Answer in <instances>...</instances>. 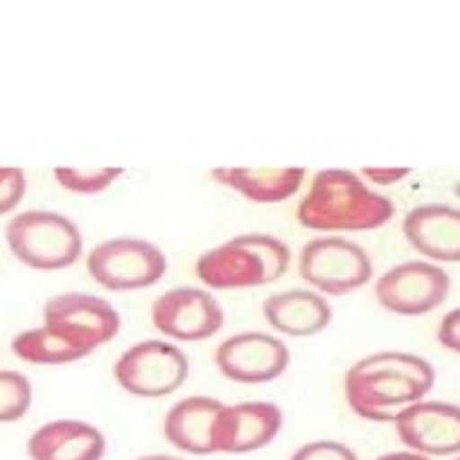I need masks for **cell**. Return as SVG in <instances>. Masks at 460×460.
Listing matches in <instances>:
<instances>
[{
	"label": "cell",
	"instance_id": "277c9868",
	"mask_svg": "<svg viewBox=\"0 0 460 460\" xmlns=\"http://www.w3.org/2000/svg\"><path fill=\"white\" fill-rule=\"evenodd\" d=\"M6 246L23 267L56 272L82 258L84 238L70 217L47 208H30L6 223Z\"/></svg>",
	"mask_w": 460,
	"mask_h": 460
},
{
	"label": "cell",
	"instance_id": "9c48e42d",
	"mask_svg": "<svg viewBox=\"0 0 460 460\" xmlns=\"http://www.w3.org/2000/svg\"><path fill=\"white\" fill-rule=\"evenodd\" d=\"M151 322L171 341H206L223 327L226 313L208 290L174 287L151 305Z\"/></svg>",
	"mask_w": 460,
	"mask_h": 460
},
{
	"label": "cell",
	"instance_id": "8fae6325",
	"mask_svg": "<svg viewBox=\"0 0 460 460\" xmlns=\"http://www.w3.org/2000/svg\"><path fill=\"white\" fill-rule=\"evenodd\" d=\"M217 371L241 385H264L279 379L290 367V348L270 333H238L229 336L215 350Z\"/></svg>",
	"mask_w": 460,
	"mask_h": 460
},
{
	"label": "cell",
	"instance_id": "30bf717a",
	"mask_svg": "<svg viewBox=\"0 0 460 460\" xmlns=\"http://www.w3.org/2000/svg\"><path fill=\"white\" fill-rule=\"evenodd\" d=\"M452 290V279L429 261H405L376 281V301L397 315H426L438 310Z\"/></svg>",
	"mask_w": 460,
	"mask_h": 460
},
{
	"label": "cell",
	"instance_id": "ba28073f",
	"mask_svg": "<svg viewBox=\"0 0 460 460\" xmlns=\"http://www.w3.org/2000/svg\"><path fill=\"white\" fill-rule=\"evenodd\" d=\"M44 327L61 333L75 348L93 353L116 339L122 315L108 298L90 293H61L44 305Z\"/></svg>",
	"mask_w": 460,
	"mask_h": 460
},
{
	"label": "cell",
	"instance_id": "5b68a950",
	"mask_svg": "<svg viewBox=\"0 0 460 460\" xmlns=\"http://www.w3.org/2000/svg\"><path fill=\"white\" fill-rule=\"evenodd\" d=\"M189 357L182 348L163 339H146L130 345L113 365V379L122 391L139 400H163L180 391L189 379Z\"/></svg>",
	"mask_w": 460,
	"mask_h": 460
},
{
	"label": "cell",
	"instance_id": "603a6c76",
	"mask_svg": "<svg viewBox=\"0 0 460 460\" xmlns=\"http://www.w3.org/2000/svg\"><path fill=\"white\" fill-rule=\"evenodd\" d=\"M290 460H359L350 446L339 440H313L298 446Z\"/></svg>",
	"mask_w": 460,
	"mask_h": 460
},
{
	"label": "cell",
	"instance_id": "484cf974",
	"mask_svg": "<svg viewBox=\"0 0 460 460\" xmlns=\"http://www.w3.org/2000/svg\"><path fill=\"white\" fill-rule=\"evenodd\" d=\"M376 460H429V457L417 452H388V455H379Z\"/></svg>",
	"mask_w": 460,
	"mask_h": 460
},
{
	"label": "cell",
	"instance_id": "ac0fdd59",
	"mask_svg": "<svg viewBox=\"0 0 460 460\" xmlns=\"http://www.w3.org/2000/svg\"><path fill=\"white\" fill-rule=\"evenodd\" d=\"M212 177L252 203H284L301 189L305 168H215Z\"/></svg>",
	"mask_w": 460,
	"mask_h": 460
},
{
	"label": "cell",
	"instance_id": "6da1fadb",
	"mask_svg": "<svg viewBox=\"0 0 460 460\" xmlns=\"http://www.w3.org/2000/svg\"><path fill=\"white\" fill-rule=\"evenodd\" d=\"M435 388V367L414 353L383 350L345 374V400L362 420L394 423L397 411L420 402Z\"/></svg>",
	"mask_w": 460,
	"mask_h": 460
},
{
	"label": "cell",
	"instance_id": "ffe728a7",
	"mask_svg": "<svg viewBox=\"0 0 460 460\" xmlns=\"http://www.w3.org/2000/svg\"><path fill=\"white\" fill-rule=\"evenodd\" d=\"M122 174H125V168H119V165H111V168L58 165V168H52V177H56L58 186L73 194H102V191H108Z\"/></svg>",
	"mask_w": 460,
	"mask_h": 460
},
{
	"label": "cell",
	"instance_id": "83f0119b",
	"mask_svg": "<svg viewBox=\"0 0 460 460\" xmlns=\"http://www.w3.org/2000/svg\"><path fill=\"white\" fill-rule=\"evenodd\" d=\"M457 460H460V457H457Z\"/></svg>",
	"mask_w": 460,
	"mask_h": 460
},
{
	"label": "cell",
	"instance_id": "44dd1931",
	"mask_svg": "<svg viewBox=\"0 0 460 460\" xmlns=\"http://www.w3.org/2000/svg\"><path fill=\"white\" fill-rule=\"evenodd\" d=\"M32 409V383L21 371L0 367V423H18Z\"/></svg>",
	"mask_w": 460,
	"mask_h": 460
},
{
	"label": "cell",
	"instance_id": "d6986e66",
	"mask_svg": "<svg viewBox=\"0 0 460 460\" xmlns=\"http://www.w3.org/2000/svg\"><path fill=\"white\" fill-rule=\"evenodd\" d=\"M12 353L21 362L30 365H70L90 357L87 350L75 348L73 341H67L61 333L49 331V327H30V331L18 333L12 339Z\"/></svg>",
	"mask_w": 460,
	"mask_h": 460
},
{
	"label": "cell",
	"instance_id": "9a60e30c",
	"mask_svg": "<svg viewBox=\"0 0 460 460\" xmlns=\"http://www.w3.org/2000/svg\"><path fill=\"white\" fill-rule=\"evenodd\" d=\"M108 438L84 420H49L26 440L30 460H102Z\"/></svg>",
	"mask_w": 460,
	"mask_h": 460
},
{
	"label": "cell",
	"instance_id": "d4e9b609",
	"mask_svg": "<svg viewBox=\"0 0 460 460\" xmlns=\"http://www.w3.org/2000/svg\"><path fill=\"white\" fill-rule=\"evenodd\" d=\"M409 174H411L409 168H365V171H362V177H365V180H371V182H376V186H394V182L405 180Z\"/></svg>",
	"mask_w": 460,
	"mask_h": 460
},
{
	"label": "cell",
	"instance_id": "4fadbf2b",
	"mask_svg": "<svg viewBox=\"0 0 460 460\" xmlns=\"http://www.w3.org/2000/svg\"><path fill=\"white\" fill-rule=\"evenodd\" d=\"M284 426V414L275 402H234L217 414L215 455H249L270 446Z\"/></svg>",
	"mask_w": 460,
	"mask_h": 460
},
{
	"label": "cell",
	"instance_id": "7a4b0ae2",
	"mask_svg": "<svg viewBox=\"0 0 460 460\" xmlns=\"http://www.w3.org/2000/svg\"><path fill=\"white\" fill-rule=\"evenodd\" d=\"M394 217L388 197L371 191L359 174L345 168H324L313 177L296 220L313 232H371Z\"/></svg>",
	"mask_w": 460,
	"mask_h": 460
},
{
	"label": "cell",
	"instance_id": "52a82bcc",
	"mask_svg": "<svg viewBox=\"0 0 460 460\" xmlns=\"http://www.w3.org/2000/svg\"><path fill=\"white\" fill-rule=\"evenodd\" d=\"M298 275L319 296H348L371 281L374 264L359 243L339 234H324L301 249Z\"/></svg>",
	"mask_w": 460,
	"mask_h": 460
},
{
	"label": "cell",
	"instance_id": "4316f807",
	"mask_svg": "<svg viewBox=\"0 0 460 460\" xmlns=\"http://www.w3.org/2000/svg\"><path fill=\"white\" fill-rule=\"evenodd\" d=\"M137 460H182V457H174V455H146V457H137Z\"/></svg>",
	"mask_w": 460,
	"mask_h": 460
},
{
	"label": "cell",
	"instance_id": "2e32d148",
	"mask_svg": "<svg viewBox=\"0 0 460 460\" xmlns=\"http://www.w3.org/2000/svg\"><path fill=\"white\" fill-rule=\"evenodd\" d=\"M220 409H223L220 400L203 397V394L180 400L177 405H171V411L163 420L165 440L186 455H197V457L215 455V426Z\"/></svg>",
	"mask_w": 460,
	"mask_h": 460
},
{
	"label": "cell",
	"instance_id": "3957f363",
	"mask_svg": "<svg viewBox=\"0 0 460 460\" xmlns=\"http://www.w3.org/2000/svg\"><path fill=\"white\" fill-rule=\"evenodd\" d=\"M290 270V246L272 234H238L197 258L194 272L208 290H252Z\"/></svg>",
	"mask_w": 460,
	"mask_h": 460
},
{
	"label": "cell",
	"instance_id": "cb8c5ba5",
	"mask_svg": "<svg viewBox=\"0 0 460 460\" xmlns=\"http://www.w3.org/2000/svg\"><path fill=\"white\" fill-rule=\"evenodd\" d=\"M438 341L452 353H460V307L446 313L438 327Z\"/></svg>",
	"mask_w": 460,
	"mask_h": 460
},
{
	"label": "cell",
	"instance_id": "8992f818",
	"mask_svg": "<svg viewBox=\"0 0 460 460\" xmlns=\"http://www.w3.org/2000/svg\"><path fill=\"white\" fill-rule=\"evenodd\" d=\"M168 258L142 238H111L87 252V275L111 293H134L163 281Z\"/></svg>",
	"mask_w": 460,
	"mask_h": 460
},
{
	"label": "cell",
	"instance_id": "e0dca14e",
	"mask_svg": "<svg viewBox=\"0 0 460 460\" xmlns=\"http://www.w3.org/2000/svg\"><path fill=\"white\" fill-rule=\"evenodd\" d=\"M264 319L284 336L307 339L333 322V307L315 290H284L264 301Z\"/></svg>",
	"mask_w": 460,
	"mask_h": 460
},
{
	"label": "cell",
	"instance_id": "7402d4cb",
	"mask_svg": "<svg viewBox=\"0 0 460 460\" xmlns=\"http://www.w3.org/2000/svg\"><path fill=\"white\" fill-rule=\"evenodd\" d=\"M26 197V174L23 168L0 165V217L15 212Z\"/></svg>",
	"mask_w": 460,
	"mask_h": 460
},
{
	"label": "cell",
	"instance_id": "7c38bea8",
	"mask_svg": "<svg viewBox=\"0 0 460 460\" xmlns=\"http://www.w3.org/2000/svg\"><path fill=\"white\" fill-rule=\"evenodd\" d=\"M397 438L409 446V452L426 457L460 455V405L420 400L394 417Z\"/></svg>",
	"mask_w": 460,
	"mask_h": 460
},
{
	"label": "cell",
	"instance_id": "5bb4252c",
	"mask_svg": "<svg viewBox=\"0 0 460 460\" xmlns=\"http://www.w3.org/2000/svg\"><path fill=\"white\" fill-rule=\"evenodd\" d=\"M402 234L420 255L438 264H460V208L426 203L402 220Z\"/></svg>",
	"mask_w": 460,
	"mask_h": 460
}]
</instances>
